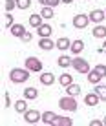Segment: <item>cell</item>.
I'll list each match as a JSON object with an SVG mask.
<instances>
[{"mask_svg":"<svg viewBox=\"0 0 106 126\" xmlns=\"http://www.w3.org/2000/svg\"><path fill=\"white\" fill-rule=\"evenodd\" d=\"M66 93L71 95V97H77V95L81 93V86H79V84H73V82H71L70 86H66Z\"/></svg>","mask_w":106,"mask_h":126,"instance_id":"4fadbf2b","label":"cell"},{"mask_svg":"<svg viewBox=\"0 0 106 126\" xmlns=\"http://www.w3.org/2000/svg\"><path fill=\"white\" fill-rule=\"evenodd\" d=\"M99 51H101V53H106V42H104V47H101Z\"/></svg>","mask_w":106,"mask_h":126,"instance_id":"e575fe53","label":"cell"},{"mask_svg":"<svg viewBox=\"0 0 106 126\" xmlns=\"http://www.w3.org/2000/svg\"><path fill=\"white\" fill-rule=\"evenodd\" d=\"M38 2H40L42 6H48V7H55L57 4L60 2V0H38Z\"/></svg>","mask_w":106,"mask_h":126,"instance_id":"83f0119b","label":"cell"},{"mask_svg":"<svg viewBox=\"0 0 106 126\" xmlns=\"http://www.w3.org/2000/svg\"><path fill=\"white\" fill-rule=\"evenodd\" d=\"M40 82L44 86H51L53 82H55V75H53V73H48V71L42 73V75H40Z\"/></svg>","mask_w":106,"mask_h":126,"instance_id":"8fae6325","label":"cell"},{"mask_svg":"<svg viewBox=\"0 0 106 126\" xmlns=\"http://www.w3.org/2000/svg\"><path fill=\"white\" fill-rule=\"evenodd\" d=\"M29 26H33V28L42 26V15H31L29 16Z\"/></svg>","mask_w":106,"mask_h":126,"instance_id":"ffe728a7","label":"cell"},{"mask_svg":"<svg viewBox=\"0 0 106 126\" xmlns=\"http://www.w3.org/2000/svg\"><path fill=\"white\" fill-rule=\"evenodd\" d=\"M55 126H71V119H68V117H59L57 115V119H55V123H53Z\"/></svg>","mask_w":106,"mask_h":126,"instance_id":"2e32d148","label":"cell"},{"mask_svg":"<svg viewBox=\"0 0 106 126\" xmlns=\"http://www.w3.org/2000/svg\"><path fill=\"white\" fill-rule=\"evenodd\" d=\"M15 110L18 111V113H26V111H28V104H26L24 99H20V101L15 102Z\"/></svg>","mask_w":106,"mask_h":126,"instance_id":"e0dca14e","label":"cell"},{"mask_svg":"<svg viewBox=\"0 0 106 126\" xmlns=\"http://www.w3.org/2000/svg\"><path fill=\"white\" fill-rule=\"evenodd\" d=\"M59 106L62 108V110H66V111H75V110H77L75 97H71V95H68V97H62V99L59 101Z\"/></svg>","mask_w":106,"mask_h":126,"instance_id":"7a4b0ae2","label":"cell"},{"mask_svg":"<svg viewBox=\"0 0 106 126\" xmlns=\"http://www.w3.org/2000/svg\"><path fill=\"white\" fill-rule=\"evenodd\" d=\"M82 49H84V42L82 40H73L71 42V51L73 53H81Z\"/></svg>","mask_w":106,"mask_h":126,"instance_id":"44dd1931","label":"cell"},{"mask_svg":"<svg viewBox=\"0 0 106 126\" xmlns=\"http://www.w3.org/2000/svg\"><path fill=\"white\" fill-rule=\"evenodd\" d=\"M55 119H57V115L53 113V111H44V113H42V121L46 124H53V123H55Z\"/></svg>","mask_w":106,"mask_h":126,"instance_id":"9a60e30c","label":"cell"},{"mask_svg":"<svg viewBox=\"0 0 106 126\" xmlns=\"http://www.w3.org/2000/svg\"><path fill=\"white\" fill-rule=\"evenodd\" d=\"M53 46H55V42H51L50 38H40V42H38V47L44 51H50Z\"/></svg>","mask_w":106,"mask_h":126,"instance_id":"5bb4252c","label":"cell"},{"mask_svg":"<svg viewBox=\"0 0 106 126\" xmlns=\"http://www.w3.org/2000/svg\"><path fill=\"white\" fill-rule=\"evenodd\" d=\"M20 38H22V40H24V42H29V40H31V33H29V31H26V33L22 35Z\"/></svg>","mask_w":106,"mask_h":126,"instance_id":"d6a6232c","label":"cell"},{"mask_svg":"<svg viewBox=\"0 0 106 126\" xmlns=\"http://www.w3.org/2000/svg\"><path fill=\"white\" fill-rule=\"evenodd\" d=\"M42 18H53V7H48V6L42 7Z\"/></svg>","mask_w":106,"mask_h":126,"instance_id":"484cf974","label":"cell"},{"mask_svg":"<svg viewBox=\"0 0 106 126\" xmlns=\"http://www.w3.org/2000/svg\"><path fill=\"white\" fill-rule=\"evenodd\" d=\"M55 46L59 47V49H62V51H64V49H68V47H71V42H70L68 38H64V37H62V38H59V40H57V44H55Z\"/></svg>","mask_w":106,"mask_h":126,"instance_id":"ac0fdd59","label":"cell"},{"mask_svg":"<svg viewBox=\"0 0 106 126\" xmlns=\"http://www.w3.org/2000/svg\"><path fill=\"white\" fill-rule=\"evenodd\" d=\"M4 106H11V101H9V93H7V92H4Z\"/></svg>","mask_w":106,"mask_h":126,"instance_id":"1f68e13d","label":"cell"},{"mask_svg":"<svg viewBox=\"0 0 106 126\" xmlns=\"http://www.w3.org/2000/svg\"><path fill=\"white\" fill-rule=\"evenodd\" d=\"M93 37L95 38H104L106 37V28L104 26H97V28L93 29Z\"/></svg>","mask_w":106,"mask_h":126,"instance_id":"603a6c76","label":"cell"},{"mask_svg":"<svg viewBox=\"0 0 106 126\" xmlns=\"http://www.w3.org/2000/svg\"><path fill=\"white\" fill-rule=\"evenodd\" d=\"M103 18H106V11L103 9H93L90 13V20H93V22H101Z\"/></svg>","mask_w":106,"mask_h":126,"instance_id":"ba28073f","label":"cell"},{"mask_svg":"<svg viewBox=\"0 0 106 126\" xmlns=\"http://www.w3.org/2000/svg\"><path fill=\"white\" fill-rule=\"evenodd\" d=\"M59 82H60V84H62V86H70V84H71V75H70V73H62V75H60L59 77Z\"/></svg>","mask_w":106,"mask_h":126,"instance_id":"cb8c5ba5","label":"cell"},{"mask_svg":"<svg viewBox=\"0 0 106 126\" xmlns=\"http://www.w3.org/2000/svg\"><path fill=\"white\" fill-rule=\"evenodd\" d=\"M24 97L29 99V101H33V99L38 97V92H37L35 88H28V90H24Z\"/></svg>","mask_w":106,"mask_h":126,"instance_id":"7402d4cb","label":"cell"},{"mask_svg":"<svg viewBox=\"0 0 106 126\" xmlns=\"http://www.w3.org/2000/svg\"><path fill=\"white\" fill-rule=\"evenodd\" d=\"M37 33L40 35V38H50V35H51V26H48V24L38 26V28H37Z\"/></svg>","mask_w":106,"mask_h":126,"instance_id":"52a82bcc","label":"cell"},{"mask_svg":"<svg viewBox=\"0 0 106 126\" xmlns=\"http://www.w3.org/2000/svg\"><path fill=\"white\" fill-rule=\"evenodd\" d=\"M9 79L13 80V82H26L29 79V69L26 68V69H22V68H13L11 69V73H9Z\"/></svg>","mask_w":106,"mask_h":126,"instance_id":"6da1fadb","label":"cell"},{"mask_svg":"<svg viewBox=\"0 0 106 126\" xmlns=\"http://www.w3.org/2000/svg\"><path fill=\"white\" fill-rule=\"evenodd\" d=\"M60 2H64V4H71L73 0H60Z\"/></svg>","mask_w":106,"mask_h":126,"instance_id":"d590c367","label":"cell"},{"mask_svg":"<svg viewBox=\"0 0 106 126\" xmlns=\"http://www.w3.org/2000/svg\"><path fill=\"white\" fill-rule=\"evenodd\" d=\"M71 60H73V59H70L68 55H62V57H59L57 64H59L60 68H68V66H71Z\"/></svg>","mask_w":106,"mask_h":126,"instance_id":"d6986e66","label":"cell"},{"mask_svg":"<svg viewBox=\"0 0 106 126\" xmlns=\"http://www.w3.org/2000/svg\"><path fill=\"white\" fill-rule=\"evenodd\" d=\"M103 124H104V126H106V117H104V123H103Z\"/></svg>","mask_w":106,"mask_h":126,"instance_id":"8d00e7d4","label":"cell"},{"mask_svg":"<svg viewBox=\"0 0 106 126\" xmlns=\"http://www.w3.org/2000/svg\"><path fill=\"white\" fill-rule=\"evenodd\" d=\"M86 2H88V0H86Z\"/></svg>","mask_w":106,"mask_h":126,"instance_id":"74e56055","label":"cell"},{"mask_svg":"<svg viewBox=\"0 0 106 126\" xmlns=\"http://www.w3.org/2000/svg\"><path fill=\"white\" fill-rule=\"evenodd\" d=\"M95 69H97V71H99L103 77H106V66H104V64H99V66H95Z\"/></svg>","mask_w":106,"mask_h":126,"instance_id":"4dcf8cb0","label":"cell"},{"mask_svg":"<svg viewBox=\"0 0 106 126\" xmlns=\"http://www.w3.org/2000/svg\"><path fill=\"white\" fill-rule=\"evenodd\" d=\"M11 26H13V16L7 13V15L4 16V28H11Z\"/></svg>","mask_w":106,"mask_h":126,"instance_id":"f1b7e54d","label":"cell"},{"mask_svg":"<svg viewBox=\"0 0 106 126\" xmlns=\"http://www.w3.org/2000/svg\"><path fill=\"white\" fill-rule=\"evenodd\" d=\"M93 92L99 95V99L101 101H106V86H95V90Z\"/></svg>","mask_w":106,"mask_h":126,"instance_id":"d4e9b609","label":"cell"},{"mask_svg":"<svg viewBox=\"0 0 106 126\" xmlns=\"http://www.w3.org/2000/svg\"><path fill=\"white\" fill-rule=\"evenodd\" d=\"M71 66L77 69L79 73H90V64H88V60L81 59V57L73 59V60H71Z\"/></svg>","mask_w":106,"mask_h":126,"instance_id":"3957f363","label":"cell"},{"mask_svg":"<svg viewBox=\"0 0 106 126\" xmlns=\"http://www.w3.org/2000/svg\"><path fill=\"white\" fill-rule=\"evenodd\" d=\"M103 79V75H101L97 69H90V73H88V80L91 82V84H97V82H101Z\"/></svg>","mask_w":106,"mask_h":126,"instance_id":"7c38bea8","label":"cell"},{"mask_svg":"<svg viewBox=\"0 0 106 126\" xmlns=\"http://www.w3.org/2000/svg\"><path fill=\"white\" fill-rule=\"evenodd\" d=\"M29 6H31V0H17V7L20 9H28Z\"/></svg>","mask_w":106,"mask_h":126,"instance_id":"4316f807","label":"cell"},{"mask_svg":"<svg viewBox=\"0 0 106 126\" xmlns=\"http://www.w3.org/2000/svg\"><path fill=\"white\" fill-rule=\"evenodd\" d=\"M4 2H6V4H4V7H6L7 11H11L13 7L17 6V0H4Z\"/></svg>","mask_w":106,"mask_h":126,"instance_id":"f546056e","label":"cell"},{"mask_svg":"<svg viewBox=\"0 0 106 126\" xmlns=\"http://www.w3.org/2000/svg\"><path fill=\"white\" fill-rule=\"evenodd\" d=\"M90 126H101V121H97V119H95V121H91Z\"/></svg>","mask_w":106,"mask_h":126,"instance_id":"836d02e7","label":"cell"},{"mask_svg":"<svg viewBox=\"0 0 106 126\" xmlns=\"http://www.w3.org/2000/svg\"><path fill=\"white\" fill-rule=\"evenodd\" d=\"M9 31H11L13 37H22V35L26 33V28L22 24H13L11 28H9Z\"/></svg>","mask_w":106,"mask_h":126,"instance_id":"9c48e42d","label":"cell"},{"mask_svg":"<svg viewBox=\"0 0 106 126\" xmlns=\"http://www.w3.org/2000/svg\"><path fill=\"white\" fill-rule=\"evenodd\" d=\"M26 68L29 71H42V60H38L37 57H28L26 59Z\"/></svg>","mask_w":106,"mask_h":126,"instance_id":"277c9868","label":"cell"},{"mask_svg":"<svg viewBox=\"0 0 106 126\" xmlns=\"http://www.w3.org/2000/svg\"><path fill=\"white\" fill-rule=\"evenodd\" d=\"M88 24H90V16H86V15H77L73 18V28H77V29H84Z\"/></svg>","mask_w":106,"mask_h":126,"instance_id":"5b68a950","label":"cell"},{"mask_svg":"<svg viewBox=\"0 0 106 126\" xmlns=\"http://www.w3.org/2000/svg\"><path fill=\"white\" fill-rule=\"evenodd\" d=\"M24 119H26V123L35 124V123H38V119H42V117H40V113H38L37 110H28L24 113Z\"/></svg>","mask_w":106,"mask_h":126,"instance_id":"8992f818","label":"cell"},{"mask_svg":"<svg viewBox=\"0 0 106 126\" xmlns=\"http://www.w3.org/2000/svg\"><path fill=\"white\" fill-rule=\"evenodd\" d=\"M99 101H101V99H99V95H97L95 92H93V93H88L86 97H84V102L88 104V106H97Z\"/></svg>","mask_w":106,"mask_h":126,"instance_id":"30bf717a","label":"cell"}]
</instances>
